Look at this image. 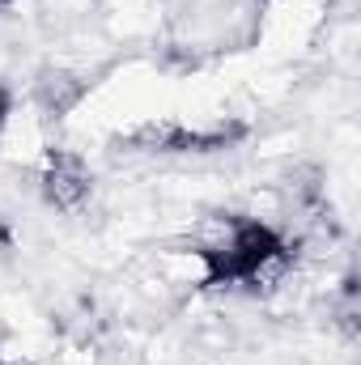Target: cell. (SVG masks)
<instances>
[{
	"label": "cell",
	"mask_w": 361,
	"mask_h": 365,
	"mask_svg": "<svg viewBox=\"0 0 361 365\" xmlns=\"http://www.w3.org/2000/svg\"><path fill=\"white\" fill-rule=\"evenodd\" d=\"M90 187H93L90 166L77 153H64V149L47 153V162H43V195L60 212H77L90 200Z\"/></svg>",
	"instance_id": "obj_1"
},
{
	"label": "cell",
	"mask_w": 361,
	"mask_h": 365,
	"mask_svg": "<svg viewBox=\"0 0 361 365\" xmlns=\"http://www.w3.org/2000/svg\"><path fill=\"white\" fill-rule=\"evenodd\" d=\"M4 115H9V98H4V90H0V123H4Z\"/></svg>",
	"instance_id": "obj_2"
}]
</instances>
